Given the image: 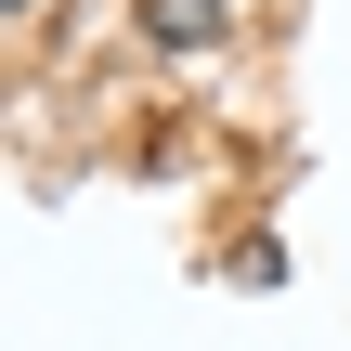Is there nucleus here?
Returning <instances> with one entry per match:
<instances>
[{
  "label": "nucleus",
  "mask_w": 351,
  "mask_h": 351,
  "mask_svg": "<svg viewBox=\"0 0 351 351\" xmlns=\"http://www.w3.org/2000/svg\"><path fill=\"white\" fill-rule=\"evenodd\" d=\"M143 26H156L169 52H208V39H221V0H143Z\"/></svg>",
  "instance_id": "nucleus-1"
},
{
  "label": "nucleus",
  "mask_w": 351,
  "mask_h": 351,
  "mask_svg": "<svg viewBox=\"0 0 351 351\" xmlns=\"http://www.w3.org/2000/svg\"><path fill=\"white\" fill-rule=\"evenodd\" d=\"M13 13H39V0H13Z\"/></svg>",
  "instance_id": "nucleus-2"
}]
</instances>
